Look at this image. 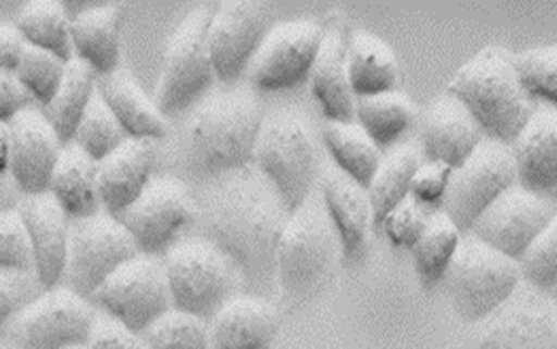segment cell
Wrapping results in <instances>:
<instances>
[{"mask_svg": "<svg viewBox=\"0 0 557 349\" xmlns=\"http://www.w3.org/2000/svg\"><path fill=\"white\" fill-rule=\"evenodd\" d=\"M287 212L274 190L239 175L213 190L201 213L205 241L218 248L250 282L274 270V252Z\"/></svg>", "mask_w": 557, "mask_h": 349, "instance_id": "1", "label": "cell"}, {"mask_svg": "<svg viewBox=\"0 0 557 349\" xmlns=\"http://www.w3.org/2000/svg\"><path fill=\"white\" fill-rule=\"evenodd\" d=\"M264 124L261 103L247 91L199 103L184 129V158L198 177H221L248 163Z\"/></svg>", "mask_w": 557, "mask_h": 349, "instance_id": "2", "label": "cell"}, {"mask_svg": "<svg viewBox=\"0 0 557 349\" xmlns=\"http://www.w3.org/2000/svg\"><path fill=\"white\" fill-rule=\"evenodd\" d=\"M479 124L487 140L512 146L535 114L513 68V54L502 48H486L456 72L447 88Z\"/></svg>", "mask_w": 557, "mask_h": 349, "instance_id": "3", "label": "cell"}, {"mask_svg": "<svg viewBox=\"0 0 557 349\" xmlns=\"http://www.w3.org/2000/svg\"><path fill=\"white\" fill-rule=\"evenodd\" d=\"M253 155L285 212L293 215L305 207L320 172L319 140L310 123L297 114L264 121Z\"/></svg>", "mask_w": 557, "mask_h": 349, "instance_id": "4", "label": "cell"}, {"mask_svg": "<svg viewBox=\"0 0 557 349\" xmlns=\"http://www.w3.org/2000/svg\"><path fill=\"white\" fill-rule=\"evenodd\" d=\"M443 282L458 316L479 323L509 301L521 276L513 259L469 236L461 238Z\"/></svg>", "mask_w": 557, "mask_h": 349, "instance_id": "5", "label": "cell"}, {"mask_svg": "<svg viewBox=\"0 0 557 349\" xmlns=\"http://www.w3.org/2000/svg\"><path fill=\"white\" fill-rule=\"evenodd\" d=\"M339 253V236L327 215L317 208H299L285 222L274 252V270L285 296L306 299L317 292Z\"/></svg>", "mask_w": 557, "mask_h": 349, "instance_id": "6", "label": "cell"}, {"mask_svg": "<svg viewBox=\"0 0 557 349\" xmlns=\"http://www.w3.org/2000/svg\"><path fill=\"white\" fill-rule=\"evenodd\" d=\"M213 11L201 5L178 25L164 54L156 109L163 117H178L201 102L215 80L208 51V25Z\"/></svg>", "mask_w": 557, "mask_h": 349, "instance_id": "7", "label": "cell"}, {"mask_svg": "<svg viewBox=\"0 0 557 349\" xmlns=\"http://www.w3.org/2000/svg\"><path fill=\"white\" fill-rule=\"evenodd\" d=\"M164 274L175 311L203 320L226 304L238 273L218 248L201 239L175 245L166 257Z\"/></svg>", "mask_w": 557, "mask_h": 349, "instance_id": "8", "label": "cell"}, {"mask_svg": "<svg viewBox=\"0 0 557 349\" xmlns=\"http://www.w3.org/2000/svg\"><path fill=\"white\" fill-rule=\"evenodd\" d=\"M518 184V172L509 146L482 140L478 149L453 169L444 195V213L461 235L469 233L495 199Z\"/></svg>", "mask_w": 557, "mask_h": 349, "instance_id": "9", "label": "cell"}, {"mask_svg": "<svg viewBox=\"0 0 557 349\" xmlns=\"http://www.w3.org/2000/svg\"><path fill=\"white\" fill-rule=\"evenodd\" d=\"M140 255L135 241L117 219L97 215L71 227L66 284L72 292L94 297L115 271Z\"/></svg>", "mask_w": 557, "mask_h": 349, "instance_id": "10", "label": "cell"}, {"mask_svg": "<svg viewBox=\"0 0 557 349\" xmlns=\"http://www.w3.org/2000/svg\"><path fill=\"white\" fill-rule=\"evenodd\" d=\"M195 217L189 189L175 178H160L152 180L117 221L128 230L138 253L154 257L170 252Z\"/></svg>", "mask_w": 557, "mask_h": 349, "instance_id": "11", "label": "cell"}, {"mask_svg": "<svg viewBox=\"0 0 557 349\" xmlns=\"http://www.w3.org/2000/svg\"><path fill=\"white\" fill-rule=\"evenodd\" d=\"M94 297L112 319L133 334L152 327L172 306L163 265L146 255L135 257L115 271Z\"/></svg>", "mask_w": 557, "mask_h": 349, "instance_id": "12", "label": "cell"}, {"mask_svg": "<svg viewBox=\"0 0 557 349\" xmlns=\"http://www.w3.org/2000/svg\"><path fill=\"white\" fill-rule=\"evenodd\" d=\"M271 22V5L257 0L222 2L213 11L207 42L215 79L231 85L244 76L270 34Z\"/></svg>", "mask_w": 557, "mask_h": 349, "instance_id": "13", "label": "cell"}, {"mask_svg": "<svg viewBox=\"0 0 557 349\" xmlns=\"http://www.w3.org/2000/svg\"><path fill=\"white\" fill-rule=\"evenodd\" d=\"M95 313L72 290H48L14 320L11 336L18 349H74L91 340Z\"/></svg>", "mask_w": 557, "mask_h": 349, "instance_id": "14", "label": "cell"}, {"mask_svg": "<svg viewBox=\"0 0 557 349\" xmlns=\"http://www.w3.org/2000/svg\"><path fill=\"white\" fill-rule=\"evenodd\" d=\"M325 30L311 20L282 23L271 28L248 66L253 88L285 91L310 79Z\"/></svg>", "mask_w": 557, "mask_h": 349, "instance_id": "15", "label": "cell"}, {"mask_svg": "<svg viewBox=\"0 0 557 349\" xmlns=\"http://www.w3.org/2000/svg\"><path fill=\"white\" fill-rule=\"evenodd\" d=\"M554 222L553 199L516 184L481 213L470 230L473 238L516 261Z\"/></svg>", "mask_w": 557, "mask_h": 349, "instance_id": "16", "label": "cell"}, {"mask_svg": "<svg viewBox=\"0 0 557 349\" xmlns=\"http://www.w3.org/2000/svg\"><path fill=\"white\" fill-rule=\"evenodd\" d=\"M473 349H557V322L547 297L518 288L482 320Z\"/></svg>", "mask_w": 557, "mask_h": 349, "instance_id": "17", "label": "cell"}, {"mask_svg": "<svg viewBox=\"0 0 557 349\" xmlns=\"http://www.w3.org/2000/svg\"><path fill=\"white\" fill-rule=\"evenodd\" d=\"M63 146L40 111L20 114L10 123V175L22 198L48 195Z\"/></svg>", "mask_w": 557, "mask_h": 349, "instance_id": "18", "label": "cell"}, {"mask_svg": "<svg viewBox=\"0 0 557 349\" xmlns=\"http://www.w3.org/2000/svg\"><path fill=\"white\" fill-rule=\"evenodd\" d=\"M30 244L34 274L42 290H53L66 270L69 219L49 195L22 198L16 208Z\"/></svg>", "mask_w": 557, "mask_h": 349, "instance_id": "19", "label": "cell"}, {"mask_svg": "<svg viewBox=\"0 0 557 349\" xmlns=\"http://www.w3.org/2000/svg\"><path fill=\"white\" fill-rule=\"evenodd\" d=\"M154 169V142L133 138L98 164V195L107 215L126 212L151 184Z\"/></svg>", "mask_w": 557, "mask_h": 349, "instance_id": "20", "label": "cell"}, {"mask_svg": "<svg viewBox=\"0 0 557 349\" xmlns=\"http://www.w3.org/2000/svg\"><path fill=\"white\" fill-rule=\"evenodd\" d=\"M481 128L455 97L430 103L421 121V149L426 160L456 169L482 142Z\"/></svg>", "mask_w": 557, "mask_h": 349, "instance_id": "21", "label": "cell"}, {"mask_svg": "<svg viewBox=\"0 0 557 349\" xmlns=\"http://www.w3.org/2000/svg\"><path fill=\"white\" fill-rule=\"evenodd\" d=\"M322 195L327 217L339 236L341 252L346 261H355L368 247L374 226L368 189L341 170H327L322 177Z\"/></svg>", "mask_w": 557, "mask_h": 349, "instance_id": "22", "label": "cell"}, {"mask_svg": "<svg viewBox=\"0 0 557 349\" xmlns=\"http://www.w3.org/2000/svg\"><path fill=\"white\" fill-rule=\"evenodd\" d=\"M510 152L518 172V186L553 199L557 189L556 111L550 109L531 115L510 146Z\"/></svg>", "mask_w": 557, "mask_h": 349, "instance_id": "23", "label": "cell"}, {"mask_svg": "<svg viewBox=\"0 0 557 349\" xmlns=\"http://www.w3.org/2000/svg\"><path fill=\"white\" fill-rule=\"evenodd\" d=\"M278 332V316L273 306L242 297L226 302L215 313L210 346L212 349H270Z\"/></svg>", "mask_w": 557, "mask_h": 349, "instance_id": "24", "label": "cell"}, {"mask_svg": "<svg viewBox=\"0 0 557 349\" xmlns=\"http://www.w3.org/2000/svg\"><path fill=\"white\" fill-rule=\"evenodd\" d=\"M121 5H91L72 16V51L98 77L117 71L121 58Z\"/></svg>", "mask_w": 557, "mask_h": 349, "instance_id": "25", "label": "cell"}, {"mask_svg": "<svg viewBox=\"0 0 557 349\" xmlns=\"http://www.w3.org/2000/svg\"><path fill=\"white\" fill-rule=\"evenodd\" d=\"M311 91L331 123H354V89L346 66V46L339 32H325L310 74Z\"/></svg>", "mask_w": 557, "mask_h": 349, "instance_id": "26", "label": "cell"}, {"mask_svg": "<svg viewBox=\"0 0 557 349\" xmlns=\"http://www.w3.org/2000/svg\"><path fill=\"white\" fill-rule=\"evenodd\" d=\"M97 97L126 137L154 142L166 135L163 115L128 76L115 72L111 76L98 77Z\"/></svg>", "mask_w": 557, "mask_h": 349, "instance_id": "27", "label": "cell"}, {"mask_svg": "<svg viewBox=\"0 0 557 349\" xmlns=\"http://www.w3.org/2000/svg\"><path fill=\"white\" fill-rule=\"evenodd\" d=\"M49 196L69 221L81 222L102 212L98 195V164L88 160L76 147L63 149Z\"/></svg>", "mask_w": 557, "mask_h": 349, "instance_id": "28", "label": "cell"}, {"mask_svg": "<svg viewBox=\"0 0 557 349\" xmlns=\"http://www.w3.org/2000/svg\"><path fill=\"white\" fill-rule=\"evenodd\" d=\"M346 66L355 98L389 94L397 86V57L386 42L368 32H357L351 37Z\"/></svg>", "mask_w": 557, "mask_h": 349, "instance_id": "29", "label": "cell"}, {"mask_svg": "<svg viewBox=\"0 0 557 349\" xmlns=\"http://www.w3.org/2000/svg\"><path fill=\"white\" fill-rule=\"evenodd\" d=\"M14 28L25 46L54 54L62 62L74 60L72 51V16L58 0H32L16 13Z\"/></svg>", "mask_w": 557, "mask_h": 349, "instance_id": "30", "label": "cell"}, {"mask_svg": "<svg viewBox=\"0 0 557 349\" xmlns=\"http://www.w3.org/2000/svg\"><path fill=\"white\" fill-rule=\"evenodd\" d=\"M97 74L88 65L72 60L53 102L40 111L63 147L71 146L81 121L97 97Z\"/></svg>", "mask_w": 557, "mask_h": 349, "instance_id": "31", "label": "cell"}, {"mask_svg": "<svg viewBox=\"0 0 557 349\" xmlns=\"http://www.w3.org/2000/svg\"><path fill=\"white\" fill-rule=\"evenodd\" d=\"M420 164V154L412 147H397L385 158H381L380 166L368 187L374 226L380 227L383 219L394 208L411 198L412 177Z\"/></svg>", "mask_w": 557, "mask_h": 349, "instance_id": "32", "label": "cell"}, {"mask_svg": "<svg viewBox=\"0 0 557 349\" xmlns=\"http://www.w3.org/2000/svg\"><path fill=\"white\" fill-rule=\"evenodd\" d=\"M323 142L337 170L368 189L381 163V149L359 124L329 123L323 129Z\"/></svg>", "mask_w": 557, "mask_h": 349, "instance_id": "33", "label": "cell"}, {"mask_svg": "<svg viewBox=\"0 0 557 349\" xmlns=\"http://www.w3.org/2000/svg\"><path fill=\"white\" fill-rule=\"evenodd\" d=\"M355 117L372 142L380 149H385L394 146L411 128L416 120V109L409 98L389 91L374 97L357 98Z\"/></svg>", "mask_w": 557, "mask_h": 349, "instance_id": "34", "label": "cell"}, {"mask_svg": "<svg viewBox=\"0 0 557 349\" xmlns=\"http://www.w3.org/2000/svg\"><path fill=\"white\" fill-rule=\"evenodd\" d=\"M461 238L460 229L446 213L429 215L423 235L411 248L416 273L423 287L432 288L443 282Z\"/></svg>", "mask_w": 557, "mask_h": 349, "instance_id": "35", "label": "cell"}, {"mask_svg": "<svg viewBox=\"0 0 557 349\" xmlns=\"http://www.w3.org/2000/svg\"><path fill=\"white\" fill-rule=\"evenodd\" d=\"M126 140L128 137L124 135L120 124L115 123L111 112L107 111L106 105L100 102V98L95 97L88 112L81 121L72 144H76L74 147L88 160L100 164L109 155L114 154Z\"/></svg>", "mask_w": 557, "mask_h": 349, "instance_id": "36", "label": "cell"}, {"mask_svg": "<svg viewBox=\"0 0 557 349\" xmlns=\"http://www.w3.org/2000/svg\"><path fill=\"white\" fill-rule=\"evenodd\" d=\"M66 65L54 54L25 46L14 76L27 89L34 102L42 109L53 102L54 95L65 79Z\"/></svg>", "mask_w": 557, "mask_h": 349, "instance_id": "37", "label": "cell"}, {"mask_svg": "<svg viewBox=\"0 0 557 349\" xmlns=\"http://www.w3.org/2000/svg\"><path fill=\"white\" fill-rule=\"evenodd\" d=\"M513 68L522 89L531 100L556 105L557 102V49L556 46L528 49L513 57Z\"/></svg>", "mask_w": 557, "mask_h": 349, "instance_id": "38", "label": "cell"}, {"mask_svg": "<svg viewBox=\"0 0 557 349\" xmlns=\"http://www.w3.org/2000/svg\"><path fill=\"white\" fill-rule=\"evenodd\" d=\"M519 276L536 292L554 296L557 288V224H550L516 259Z\"/></svg>", "mask_w": 557, "mask_h": 349, "instance_id": "39", "label": "cell"}, {"mask_svg": "<svg viewBox=\"0 0 557 349\" xmlns=\"http://www.w3.org/2000/svg\"><path fill=\"white\" fill-rule=\"evenodd\" d=\"M149 349H210V334L201 320L175 311L152 325Z\"/></svg>", "mask_w": 557, "mask_h": 349, "instance_id": "40", "label": "cell"}, {"mask_svg": "<svg viewBox=\"0 0 557 349\" xmlns=\"http://www.w3.org/2000/svg\"><path fill=\"white\" fill-rule=\"evenodd\" d=\"M0 273L34 274L30 244L16 210L0 215Z\"/></svg>", "mask_w": 557, "mask_h": 349, "instance_id": "41", "label": "cell"}, {"mask_svg": "<svg viewBox=\"0 0 557 349\" xmlns=\"http://www.w3.org/2000/svg\"><path fill=\"white\" fill-rule=\"evenodd\" d=\"M426 221L429 215L425 213V208L414 199L407 198L383 219L380 227L385 230L389 244H394L395 247L412 248L423 235Z\"/></svg>", "mask_w": 557, "mask_h": 349, "instance_id": "42", "label": "cell"}, {"mask_svg": "<svg viewBox=\"0 0 557 349\" xmlns=\"http://www.w3.org/2000/svg\"><path fill=\"white\" fill-rule=\"evenodd\" d=\"M36 274L0 273V328L39 297Z\"/></svg>", "mask_w": 557, "mask_h": 349, "instance_id": "43", "label": "cell"}, {"mask_svg": "<svg viewBox=\"0 0 557 349\" xmlns=\"http://www.w3.org/2000/svg\"><path fill=\"white\" fill-rule=\"evenodd\" d=\"M453 169L443 163L420 164L411 182V198L423 207L443 201Z\"/></svg>", "mask_w": 557, "mask_h": 349, "instance_id": "44", "label": "cell"}, {"mask_svg": "<svg viewBox=\"0 0 557 349\" xmlns=\"http://www.w3.org/2000/svg\"><path fill=\"white\" fill-rule=\"evenodd\" d=\"M30 95L20 85L14 72H0V124H10L32 109Z\"/></svg>", "mask_w": 557, "mask_h": 349, "instance_id": "45", "label": "cell"}, {"mask_svg": "<svg viewBox=\"0 0 557 349\" xmlns=\"http://www.w3.org/2000/svg\"><path fill=\"white\" fill-rule=\"evenodd\" d=\"M25 42L10 23H0V72H14L18 66Z\"/></svg>", "mask_w": 557, "mask_h": 349, "instance_id": "46", "label": "cell"}, {"mask_svg": "<svg viewBox=\"0 0 557 349\" xmlns=\"http://www.w3.org/2000/svg\"><path fill=\"white\" fill-rule=\"evenodd\" d=\"M89 349H147L126 328H103L91 339Z\"/></svg>", "mask_w": 557, "mask_h": 349, "instance_id": "47", "label": "cell"}, {"mask_svg": "<svg viewBox=\"0 0 557 349\" xmlns=\"http://www.w3.org/2000/svg\"><path fill=\"white\" fill-rule=\"evenodd\" d=\"M20 201H22V195L14 187L10 175H0V215L14 212L18 208Z\"/></svg>", "mask_w": 557, "mask_h": 349, "instance_id": "48", "label": "cell"}, {"mask_svg": "<svg viewBox=\"0 0 557 349\" xmlns=\"http://www.w3.org/2000/svg\"><path fill=\"white\" fill-rule=\"evenodd\" d=\"M10 170V124H0V175Z\"/></svg>", "mask_w": 557, "mask_h": 349, "instance_id": "49", "label": "cell"}, {"mask_svg": "<svg viewBox=\"0 0 557 349\" xmlns=\"http://www.w3.org/2000/svg\"><path fill=\"white\" fill-rule=\"evenodd\" d=\"M74 349H81V348H74Z\"/></svg>", "mask_w": 557, "mask_h": 349, "instance_id": "50", "label": "cell"}]
</instances>
